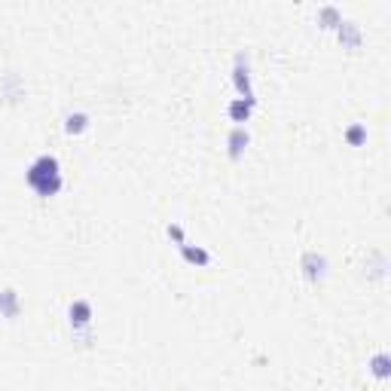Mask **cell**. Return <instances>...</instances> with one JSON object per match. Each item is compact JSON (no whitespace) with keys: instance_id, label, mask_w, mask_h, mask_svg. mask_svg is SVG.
<instances>
[{"instance_id":"obj_5","label":"cell","mask_w":391,"mask_h":391,"mask_svg":"<svg viewBox=\"0 0 391 391\" xmlns=\"http://www.w3.org/2000/svg\"><path fill=\"white\" fill-rule=\"evenodd\" d=\"M22 98H24V80L19 77V73H13V71H3L0 73V101L19 104Z\"/></svg>"},{"instance_id":"obj_7","label":"cell","mask_w":391,"mask_h":391,"mask_svg":"<svg viewBox=\"0 0 391 391\" xmlns=\"http://www.w3.org/2000/svg\"><path fill=\"white\" fill-rule=\"evenodd\" d=\"M178 251H180V257H184V263L196 266V269H205V266H211V263H214V257H211V251H208L205 245L184 242V245L178 248Z\"/></svg>"},{"instance_id":"obj_4","label":"cell","mask_w":391,"mask_h":391,"mask_svg":"<svg viewBox=\"0 0 391 391\" xmlns=\"http://www.w3.org/2000/svg\"><path fill=\"white\" fill-rule=\"evenodd\" d=\"M92 318H95V309L89 299H71L68 306V321H71V330H89L92 327Z\"/></svg>"},{"instance_id":"obj_12","label":"cell","mask_w":391,"mask_h":391,"mask_svg":"<svg viewBox=\"0 0 391 391\" xmlns=\"http://www.w3.org/2000/svg\"><path fill=\"white\" fill-rule=\"evenodd\" d=\"M343 19H346L343 10H339V6H334V3H324L321 10H318V24H321V28H327V31H336Z\"/></svg>"},{"instance_id":"obj_16","label":"cell","mask_w":391,"mask_h":391,"mask_svg":"<svg viewBox=\"0 0 391 391\" xmlns=\"http://www.w3.org/2000/svg\"><path fill=\"white\" fill-rule=\"evenodd\" d=\"M165 236H169V239H171V242L178 245V248L187 242V232H184V227H180V223H174V220L169 223V227H165Z\"/></svg>"},{"instance_id":"obj_14","label":"cell","mask_w":391,"mask_h":391,"mask_svg":"<svg viewBox=\"0 0 391 391\" xmlns=\"http://www.w3.org/2000/svg\"><path fill=\"white\" fill-rule=\"evenodd\" d=\"M343 138H346V144L348 147H361V144H367V122H352L346 131H343Z\"/></svg>"},{"instance_id":"obj_11","label":"cell","mask_w":391,"mask_h":391,"mask_svg":"<svg viewBox=\"0 0 391 391\" xmlns=\"http://www.w3.org/2000/svg\"><path fill=\"white\" fill-rule=\"evenodd\" d=\"M89 126H92V113H86V111H68L64 113V131H68L71 138L89 131Z\"/></svg>"},{"instance_id":"obj_3","label":"cell","mask_w":391,"mask_h":391,"mask_svg":"<svg viewBox=\"0 0 391 391\" xmlns=\"http://www.w3.org/2000/svg\"><path fill=\"white\" fill-rule=\"evenodd\" d=\"M232 86H236L239 98H245V101H257L254 73H251V64H248V52H239L236 62H232Z\"/></svg>"},{"instance_id":"obj_10","label":"cell","mask_w":391,"mask_h":391,"mask_svg":"<svg viewBox=\"0 0 391 391\" xmlns=\"http://www.w3.org/2000/svg\"><path fill=\"white\" fill-rule=\"evenodd\" d=\"M254 107H257V101H245V98H232V101L227 104V116L236 126H245L248 120L254 116Z\"/></svg>"},{"instance_id":"obj_15","label":"cell","mask_w":391,"mask_h":391,"mask_svg":"<svg viewBox=\"0 0 391 391\" xmlns=\"http://www.w3.org/2000/svg\"><path fill=\"white\" fill-rule=\"evenodd\" d=\"M373 266H367L370 269V278H385L388 276V260H385V254L382 251H373Z\"/></svg>"},{"instance_id":"obj_13","label":"cell","mask_w":391,"mask_h":391,"mask_svg":"<svg viewBox=\"0 0 391 391\" xmlns=\"http://www.w3.org/2000/svg\"><path fill=\"white\" fill-rule=\"evenodd\" d=\"M367 370H370L376 379H388V376H391V357H388L385 352H376V355H370V361H367Z\"/></svg>"},{"instance_id":"obj_6","label":"cell","mask_w":391,"mask_h":391,"mask_svg":"<svg viewBox=\"0 0 391 391\" xmlns=\"http://www.w3.org/2000/svg\"><path fill=\"white\" fill-rule=\"evenodd\" d=\"M248 144H251V131H248L245 126H232L229 135H227V156L232 162H239L245 156Z\"/></svg>"},{"instance_id":"obj_9","label":"cell","mask_w":391,"mask_h":391,"mask_svg":"<svg viewBox=\"0 0 391 391\" xmlns=\"http://www.w3.org/2000/svg\"><path fill=\"white\" fill-rule=\"evenodd\" d=\"M22 315V294L15 287H3L0 290V318L15 321Z\"/></svg>"},{"instance_id":"obj_2","label":"cell","mask_w":391,"mask_h":391,"mask_svg":"<svg viewBox=\"0 0 391 391\" xmlns=\"http://www.w3.org/2000/svg\"><path fill=\"white\" fill-rule=\"evenodd\" d=\"M299 272H303V278H306V285H312V287H318L327 281L330 276V263H327V254H321V251H303V257H299Z\"/></svg>"},{"instance_id":"obj_1","label":"cell","mask_w":391,"mask_h":391,"mask_svg":"<svg viewBox=\"0 0 391 391\" xmlns=\"http://www.w3.org/2000/svg\"><path fill=\"white\" fill-rule=\"evenodd\" d=\"M24 184L31 187V193L40 199H52L62 193L64 187V171H62V159L55 153H40L31 159V165L24 169Z\"/></svg>"},{"instance_id":"obj_8","label":"cell","mask_w":391,"mask_h":391,"mask_svg":"<svg viewBox=\"0 0 391 391\" xmlns=\"http://www.w3.org/2000/svg\"><path fill=\"white\" fill-rule=\"evenodd\" d=\"M336 37H339V43H343V49H357L364 43V31H361V24H357L355 19H343V22H339Z\"/></svg>"}]
</instances>
